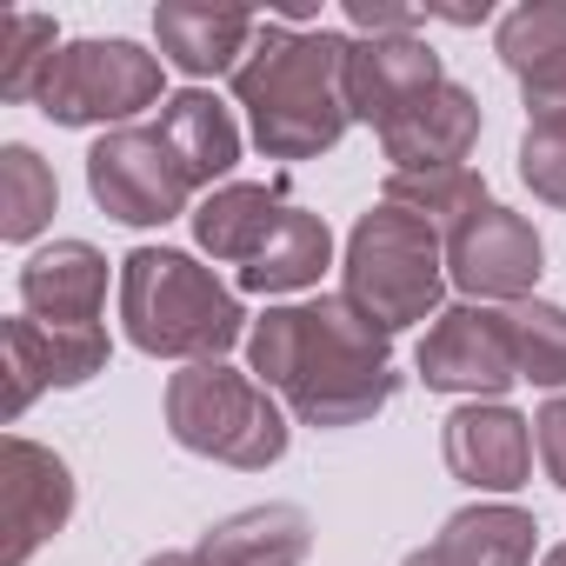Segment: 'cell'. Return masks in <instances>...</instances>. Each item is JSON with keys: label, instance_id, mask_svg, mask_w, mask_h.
Returning <instances> with one entry per match:
<instances>
[{"label": "cell", "instance_id": "obj_20", "mask_svg": "<svg viewBox=\"0 0 566 566\" xmlns=\"http://www.w3.org/2000/svg\"><path fill=\"white\" fill-rule=\"evenodd\" d=\"M280 213H287V200H280L273 187L227 180V187H213V193L193 207V240H200L213 260L247 266V260L266 247V233L280 227Z\"/></svg>", "mask_w": 566, "mask_h": 566}, {"label": "cell", "instance_id": "obj_29", "mask_svg": "<svg viewBox=\"0 0 566 566\" xmlns=\"http://www.w3.org/2000/svg\"><path fill=\"white\" fill-rule=\"evenodd\" d=\"M347 21H354L367 41H387V34H413L427 14H420V8H380V0H347Z\"/></svg>", "mask_w": 566, "mask_h": 566}, {"label": "cell", "instance_id": "obj_7", "mask_svg": "<svg viewBox=\"0 0 566 566\" xmlns=\"http://www.w3.org/2000/svg\"><path fill=\"white\" fill-rule=\"evenodd\" d=\"M87 193L120 227H167L187 213L193 180L160 140V127H114L87 154Z\"/></svg>", "mask_w": 566, "mask_h": 566}, {"label": "cell", "instance_id": "obj_9", "mask_svg": "<svg viewBox=\"0 0 566 566\" xmlns=\"http://www.w3.org/2000/svg\"><path fill=\"white\" fill-rule=\"evenodd\" d=\"M420 380L433 394H467V400H500L506 387H520V360H513V334L506 314L493 307H447L427 340H420Z\"/></svg>", "mask_w": 566, "mask_h": 566}, {"label": "cell", "instance_id": "obj_12", "mask_svg": "<svg viewBox=\"0 0 566 566\" xmlns=\"http://www.w3.org/2000/svg\"><path fill=\"white\" fill-rule=\"evenodd\" d=\"M440 54L420 34H387V41H354L347 48V114L367 127H394L440 87Z\"/></svg>", "mask_w": 566, "mask_h": 566}, {"label": "cell", "instance_id": "obj_3", "mask_svg": "<svg viewBox=\"0 0 566 566\" xmlns=\"http://www.w3.org/2000/svg\"><path fill=\"white\" fill-rule=\"evenodd\" d=\"M120 327L154 360H220L240 334V294L220 287L213 266H200L180 247H134L120 260Z\"/></svg>", "mask_w": 566, "mask_h": 566}, {"label": "cell", "instance_id": "obj_4", "mask_svg": "<svg viewBox=\"0 0 566 566\" xmlns=\"http://www.w3.org/2000/svg\"><path fill=\"white\" fill-rule=\"evenodd\" d=\"M374 327H387V334H400V327H413V321H440V294H447V240L420 220V213H407V207H394V200H380V207H367L360 220H354V233H347V287H340Z\"/></svg>", "mask_w": 566, "mask_h": 566}, {"label": "cell", "instance_id": "obj_19", "mask_svg": "<svg viewBox=\"0 0 566 566\" xmlns=\"http://www.w3.org/2000/svg\"><path fill=\"white\" fill-rule=\"evenodd\" d=\"M160 140L174 147V160L187 167L193 187H213L240 167V127L233 114L207 94V87H187V94H167L160 107Z\"/></svg>", "mask_w": 566, "mask_h": 566}, {"label": "cell", "instance_id": "obj_2", "mask_svg": "<svg viewBox=\"0 0 566 566\" xmlns=\"http://www.w3.org/2000/svg\"><path fill=\"white\" fill-rule=\"evenodd\" d=\"M347 48L327 28H287L266 21L233 74V101L247 107L253 147L266 160H321L354 127L347 114Z\"/></svg>", "mask_w": 566, "mask_h": 566}, {"label": "cell", "instance_id": "obj_11", "mask_svg": "<svg viewBox=\"0 0 566 566\" xmlns=\"http://www.w3.org/2000/svg\"><path fill=\"white\" fill-rule=\"evenodd\" d=\"M107 334L101 327H48L34 314L8 321V400L0 413L21 420L41 394H67V387H87L94 374H107Z\"/></svg>", "mask_w": 566, "mask_h": 566}, {"label": "cell", "instance_id": "obj_24", "mask_svg": "<svg viewBox=\"0 0 566 566\" xmlns=\"http://www.w3.org/2000/svg\"><path fill=\"white\" fill-rule=\"evenodd\" d=\"M54 167L34 154V147H8L0 154V240H34L48 220H54Z\"/></svg>", "mask_w": 566, "mask_h": 566}, {"label": "cell", "instance_id": "obj_25", "mask_svg": "<svg viewBox=\"0 0 566 566\" xmlns=\"http://www.w3.org/2000/svg\"><path fill=\"white\" fill-rule=\"evenodd\" d=\"M506 334H513V360L526 387H566V307L520 301L506 307Z\"/></svg>", "mask_w": 566, "mask_h": 566}, {"label": "cell", "instance_id": "obj_22", "mask_svg": "<svg viewBox=\"0 0 566 566\" xmlns=\"http://www.w3.org/2000/svg\"><path fill=\"white\" fill-rule=\"evenodd\" d=\"M533 539H539V526L526 506H506V500L486 506L480 500V506H460L433 546H447L460 566H533Z\"/></svg>", "mask_w": 566, "mask_h": 566}, {"label": "cell", "instance_id": "obj_30", "mask_svg": "<svg viewBox=\"0 0 566 566\" xmlns=\"http://www.w3.org/2000/svg\"><path fill=\"white\" fill-rule=\"evenodd\" d=\"M400 566H460V559H453L447 546H420V553H407Z\"/></svg>", "mask_w": 566, "mask_h": 566}, {"label": "cell", "instance_id": "obj_21", "mask_svg": "<svg viewBox=\"0 0 566 566\" xmlns=\"http://www.w3.org/2000/svg\"><path fill=\"white\" fill-rule=\"evenodd\" d=\"M327 260H334L327 220L307 213V207H287L280 227L266 233V247L240 266V287L247 294H301V287H314V280L327 273Z\"/></svg>", "mask_w": 566, "mask_h": 566}, {"label": "cell", "instance_id": "obj_14", "mask_svg": "<svg viewBox=\"0 0 566 566\" xmlns=\"http://www.w3.org/2000/svg\"><path fill=\"white\" fill-rule=\"evenodd\" d=\"M473 147H480V101L460 81H440L413 114H400L380 134L387 174H447V167H467Z\"/></svg>", "mask_w": 566, "mask_h": 566}, {"label": "cell", "instance_id": "obj_23", "mask_svg": "<svg viewBox=\"0 0 566 566\" xmlns=\"http://www.w3.org/2000/svg\"><path fill=\"white\" fill-rule=\"evenodd\" d=\"M380 200L420 213L440 240H453L473 213L493 207V200H486V180H480L473 167H447V174H387V193H380Z\"/></svg>", "mask_w": 566, "mask_h": 566}, {"label": "cell", "instance_id": "obj_10", "mask_svg": "<svg viewBox=\"0 0 566 566\" xmlns=\"http://www.w3.org/2000/svg\"><path fill=\"white\" fill-rule=\"evenodd\" d=\"M0 520H8L0 566H28L74 520V473L54 447L8 433V447H0Z\"/></svg>", "mask_w": 566, "mask_h": 566}, {"label": "cell", "instance_id": "obj_16", "mask_svg": "<svg viewBox=\"0 0 566 566\" xmlns=\"http://www.w3.org/2000/svg\"><path fill=\"white\" fill-rule=\"evenodd\" d=\"M21 307L48 327H101L107 307V253L87 240H54L21 266Z\"/></svg>", "mask_w": 566, "mask_h": 566}, {"label": "cell", "instance_id": "obj_13", "mask_svg": "<svg viewBox=\"0 0 566 566\" xmlns=\"http://www.w3.org/2000/svg\"><path fill=\"white\" fill-rule=\"evenodd\" d=\"M447 473L480 493H513L533 473V420H520L506 400H467L440 427Z\"/></svg>", "mask_w": 566, "mask_h": 566}, {"label": "cell", "instance_id": "obj_31", "mask_svg": "<svg viewBox=\"0 0 566 566\" xmlns=\"http://www.w3.org/2000/svg\"><path fill=\"white\" fill-rule=\"evenodd\" d=\"M147 566H207V559H200V553H154Z\"/></svg>", "mask_w": 566, "mask_h": 566}, {"label": "cell", "instance_id": "obj_15", "mask_svg": "<svg viewBox=\"0 0 566 566\" xmlns=\"http://www.w3.org/2000/svg\"><path fill=\"white\" fill-rule=\"evenodd\" d=\"M506 74L526 94L533 120H566V0H526V8L500 14L493 34Z\"/></svg>", "mask_w": 566, "mask_h": 566}, {"label": "cell", "instance_id": "obj_1", "mask_svg": "<svg viewBox=\"0 0 566 566\" xmlns=\"http://www.w3.org/2000/svg\"><path fill=\"white\" fill-rule=\"evenodd\" d=\"M247 367L266 394H280L301 427H360L394 407V334L374 327L347 294H321L307 307H266L247 327Z\"/></svg>", "mask_w": 566, "mask_h": 566}, {"label": "cell", "instance_id": "obj_18", "mask_svg": "<svg viewBox=\"0 0 566 566\" xmlns=\"http://www.w3.org/2000/svg\"><path fill=\"white\" fill-rule=\"evenodd\" d=\"M193 553L207 566H301L314 553V520L294 500H266V506H247L207 526Z\"/></svg>", "mask_w": 566, "mask_h": 566}, {"label": "cell", "instance_id": "obj_17", "mask_svg": "<svg viewBox=\"0 0 566 566\" xmlns=\"http://www.w3.org/2000/svg\"><path fill=\"white\" fill-rule=\"evenodd\" d=\"M260 21L240 14V8H193V0H167L154 14V41H160V61H174L180 74L193 81H213V74H240L247 48H253Z\"/></svg>", "mask_w": 566, "mask_h": 566}, {"label": "cell", "instance_id": "obj_8", "mask_svg": "<svg viewBox=\"0 0 566 566\" xmlns=\"http://www.w3.org/2000/svg\"><path fill=\"white\" fill-rule=\"evenodd\" d=\"M539 266H546V247H539L533 220L513 213V207H500V200L486 213H473L447 240V280L467 301H506V307H520V301H533Z\"/></svg>", "mask_w": 566, "mask_h": 566}, {"label": "cell", "instance_id": "obj_32", "mask_svg": "<svg viewBox=\"0 0 566 566\" xmlns=\"http://www.w3.org/2000/svg\"><path fill=\"white\" fill-rule=\"evenodd\" d=\"M539 566H566V546H553V553H546V559H539Z\"/></svg>", "mask_w": 566, "mask_h": 566}, {"label": "cell", "instance_id": "obj_28", "mask_svg": "<svg viewBox=\"0 0 566 566\" xmlns=\"http://www.w3.org/2000/svg\"><path fill=\"white\" fill-rule=\"evenodd\" d=\"M533 447H539L546 480H553V486H566V394H559V400H546V407L533 413Z\"/></svg>", "mask_w": 566, "mask_h": 566}, {"label": "cell", "instance_id": "obj_27", "mask_svg": "<svg viewBox=\"0 0 566 566\" xmlns=\"http://www.w3.org/2000/svg\"><path fill=\"white\" fill-rule=\"evenodd\" d=\"M520 180H526L546 207H566V120H526Z\"/></svg>", "mask_w": 566, "mask_h": 566}, {"label": "cell", "instance_id": "obj_5", "mask_svg": "<svg viewBox=\"0 0 566 566\" xmlns=\"http://www.w3.org/2000/svg\"><path fill=\"white\" fill-rule=\"evenodd\" d=\"M167 433H174V447L240 467V473H266L287 453L280 394H266L253 374H233L227 360H200L167 380Z\"/></svg>", "mask_w": 566, "mask_h": 566}, {"label": "cell", "instance_id": "obj_26", "mask_svg": "<svg viewBox=\"0 0 566 566\" xmlns=\"http://www.w3.org/2000/svg\"><path fill=\"white\" fill-rule=\"evenodd\" d=\"M54 21L48 14H14L8 21V61H0V94L8 101H34L48 67H54Z\"/></svg>", "mask_w": 566, "mask_h": 566}, {"label": "cell", "instance_id": "obj_6", "mask_svg": "<svg viewBox=\"0 0 566 566\" xmlns=\"http://www.w3.org/2000/svg\"><path fill=\"white\" fill-rule=\"evenodd\" d=\"M34 107L54 127H134V114L167 107L160 101V54L134 41H67L34 94Z\"/></svg>", "mask_w": 566, "mask_h": 566}]
</instances>
